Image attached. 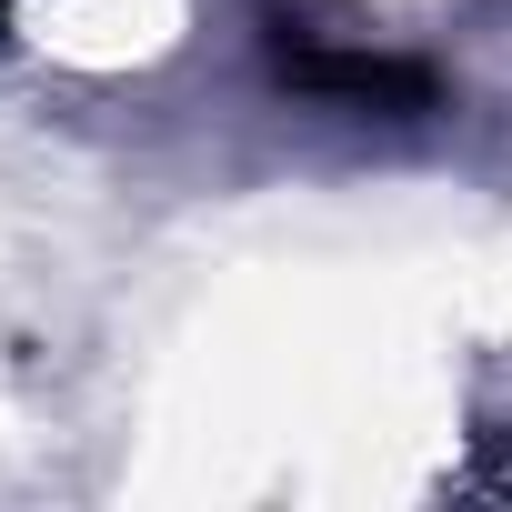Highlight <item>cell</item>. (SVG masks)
Returning <instances> with one entry per match:
<instances>
[{"instance_id":"1","label":"cell","mask_w":512,"mask_h":512,"mask_svg":"<svg viewBox=\"0 0 512 512\" xmlns=\"http://www.w3.org/2000/svg\"><path fill=\"white\" fill-rule=\"evenodd\" d=\"M282 71L302 81V91H322V101H432V71H412V61H382V51H312V41H292L282 51Z\"/></svg>"},{"instance_id":"2","label":"cell","mask_w":512,"mask_h":512,"mask_svg":"<svg viewBox=\"0 0 512 512\" xmlns=\"http://www.w3.org/2000/svg\"><path fill=\"white\" fill-rule=\"evenodd\" d=\"M0 21H11V0H0Z\"/></svg>"}]
</instances>
